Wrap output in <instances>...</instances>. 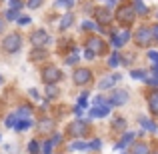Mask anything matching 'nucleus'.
<instances>
[{"label":"nucleus","instance_id":"nucleus-1","mask_svg":"<svg viewBox=\"0 0 158 154\" xmlns=\"http://www.w3.org/2000/svg\"><path fill=\"white\" fill-rule=\"evenodd\" d=\"M20 44H22V38H20L18 34H8L6 38L2 40V48L6 52H18L20 50Z\"/></svg>","mask_w":158,"mask_h":154},{"label":"nucleus","instance_id":"nucleus-2","mask_svg":"<svg viewBox=\"0 0 158 154\" xmlns=\"http://www.w3.org/2000/svg\"><path fill=\"white\" fill-rule=\"evenodd\" d=\"M134 16H136V12L132 10V6H122L118 12H116V18H118V22L124 24V26H130V24L134 22Z\"/></svg>","mask_w":158,"mask_h":154},{"label":"nucleus","instance_id":"nucleus-3","mask_svg":"<svg viewBox=\"0 0 158 154\" xmlns=\"http://www.w3.org/2000/svg\"><path fill=\"white\" fill-rule=\"evenodd\" d=\"M134 38H136V44L138 46H148V44L152 42V30L150 28H146V26H142V28H138L136 30V34H134Z\"/></svg>","mask_w":158,"mask_h":154},{"label":"nucleus","instance_id":"nucleus-4","mask_svg":"<svg viewBox=\"0 0 158 154\" xmlns=\"http://www.w3.org/2000/svg\"><path fill=\"white\" fill-rule=\"evenodd\" d=\"M42 78L46 84H54V82H58L62 78V72L56 68V66H46V68L42 70Z\"/></svg>","mask_w":158,"mask_h":154},{"label":"nucleus","instance_id":"nucleus-5","mask_svg":"<svg viewBox=\"0 0 158 154\" xmlns=\"http://www.w3.org/2000/svg\"><path fill=\"white\" fill-rule=\"evenodd\" d=\"M30 40H32V46L34 48H42V46H46V44L50 42V36H48L46 30H36V32H32Z\"/></svg>","mask_w":158,"mask_h":154},{"label":"nucleus","instance_id":"nucleus-6","mask_svg":"<svg viewBox=\"0 0 158 154\" xmlns=\"http://www.w3.org/2000/svg\"><path fill=\"white\" fill-rule=\"evenodd\" d=\"M86 130H88V124H86L84 120H76V122H72L68 126L70 136H82V134H86Z\"/></svg>","mask_w":158,"mask_h":154},{"label":"nucleus","instance_id":"nucleus-7","mask_svg":"<svg viewBox=\"0 0 158 154\" xmlns=\"http://www.w3.org/2000/svg\"><path fill=\"white\" fill-rule=\"evenodd\" d=\"M86 50L92 52L94 56H96V54H102L104 52V42H102L100 38H90L88 44H86Z\"/></svg>","mask_w":158,"mask_h":154},{"label":"nucleus","instance_id":"nucleus-8","mask_svg":"<svg viewBox=\"0 0 158 154\" xmlns=\"http://www.w3.org/2000/svg\"><path fill=\"white\" fill-rule=\"evenodd\" d=\"M74 82H76V84H86V82H90V78H92V74H90V70L88 68H80V70H76V72H74Z\"/></svg>","mask_w":158,"mask_h":154},{"label":"nucleus","instance_id":"nucleus-9","mask_svg":"<svg viewBox=\"0 0 158 154\" xmlns=\"http://www.w3.org/2000/svg\"><path fill=\"white\" fill-rule=\"evenodd\" d=\"M126 100H128V92H126V90H114V92H112V98H110V104H114V106H122Z\"/></svg>","mask_w":158,"mask_h":154},{"label":"nucleus","instance_id":"nucleus-10","mask_svg":"<svg viewBox=\"0 0 158 154\" xmlns=\"http://www.w3.org/2000/svg\"><path fill=\"white\" fill-rule=\"evenodd\" d=\"M128 40H130V32H128V30H122V32H118V34L112 36V46L120 48L122 44H126Z\"/></svg>","mask_w":158,"mask_h":154},{"label":"nucleus","instance_id":"nucleus-11","mask_svg":"<svg viewBox=\"0 0 158 154\" xmlns=\"http://www.w3.org/2000/svg\"><path fill=\"white\" fill-rule=\"evenodd\" d=\"M112 10H108V8H98L96 10V18H98V22L100 24H108L112 20Z\"/></svg>","mask_w":158,"mask_h":154},{"label":"nucleus","instance_id":"nucleus-12","mask_svg":"<svg viewBox=\"0 0 158 154\" xmlns=\"http://www.w3.org/2000/svg\"><path fill=\"white\" fill-rule=\"evenodd\" d=\"M108 112H110V106H96L90 110V116L92 118H102V116H106Z\"/></svg>","mask_w":158,"mask_h":154},{"label":"nucleus","instance_id":"nucleus-13","mask_svg":"<svg viewBox=\"0 0 158 154\" xmlns=\"http://www.w3.org/2000/svg\"><path fill=\"white\" fill-rule=\"evenodd\" d=\"M132 154H150V148H148V144L138 142L132 146Z\"/></svg>","mask_w":158,"mask_h":154},{"label":"nucleus","instance_id":"nucleus-14","mask_svg":"<svg viewBox=\"0 0 158 154\" xmlns=\"http://www.w3.org/2000/svg\"><path fill=\"white\" fill-rule=\"evenodd\" d=\"M118 74H114V76H110V78H104V80H100V84H98V88H100V90H104V88H110V86L112 84H114V82L116 80H118Z\"/></svg>","mask_w":158,"mask_h":154},{"label":"nucleus","instance_id":"nucleus-15","mask_svg":"<svg viewBox=\"0 0 158 154\" xmlns=\"http://www.w3.org/2000/svg\"><path fill=\"white\" fill-rule=\"evenodd\" d=\"M148 104H150V110L158 114V92H152L150 98H148Z\"/></svg>","mask_w":158,"mask_h":154},{"label":"nucleus","instance_id":"nucleus-16","mask_svg":"<svg viewBox=\"0 0 158 154\" xmlns=\"http://www.w3.org/2000/svg\"><path fill=\"white\" fill-rule=\"evenodd\" d=\"M88 148H90V144L82 142V140H76V142H72L68 146V150H88Z\"/></svg>","mask_w":158,"mask_h":154},{"label":"nucleus","instance_id":"nucleus-17","mask_svg":"<svg viewBox=\"0 0 158 154\" xmlns=\"http://www.w3.org/2000/svg\"><path fill=\"white\" fill-rule=\"evenodd\" d=\"M74 22V16L72 14H64L62 16V20H60V28L62 30H66V28H70V24Z\"/></svg>","mask_w":158,"mask_h":154},{"label":"nucleus","instance_id":"nucleus-18","mask_svg":"<svg viewBox=\"0 0 158 154\" xmlns=\"http://www.w3.org/2000/svg\"><path fill=\"white\" fill-rule=\"evenodd\" d=\"M132 138H134V132H128V134H124V136H122V140L116 144V148H124L126 144H130V142H132Z\"/></svg>","mask_w":158,"mask_h":154},{"label":"nucleus","instance_id":"nucleus-19","mask_svg":"<svg viewBox=\"0 0 158 154\" xmlns=\"http://www.w3.org/2000/svg\"><path fill=\"white\" fill-rule=\"evenodd\" d=\"M140 124H142V128H146V130H150V132H156V124L152 122V120H148V118H140Z\"/></svg>","mask_w":158,"mask_h":154},{"label":"nucleus","instance_id":"nucleus-20","mask_svg":"<svg viewBox=\"0 0 158 154\" xmlns=\"http://www.w3.org/2000/svg\"><path fill=\"white\" fill-rule=\"evenodd\" d=\"M132 10L134 12H138V14H146V6H144V2H138V0H136L134 4H132Z\"/></svg>","mask_w":158,"mask_h":154},{"label":"nucleus","instance_id":"nucleus-21","mask_svg":"<svg viewBox=\"0 0 158 154\" xmlns=\"http://www.w3.org/2000/svg\"><path fill=\"white\" fill-rule=\"evenodd\" d=\"M32 126V122H30V120H20V122H14V128H16V130H26V128H30Z\"/></svg>","mask_w":158,"mask_h":154},{"label":"nucleus","instance_id":"nucleus-22","mask_svg":"<svg viewBox=\"0 0 158 154\" xmlns=\"http://www.w3.org/2000/svg\"><path fill=\"white\" fill-rule=\"evenodd\" d=\"M44 56H46V52H44L42 48H34V50H32V54H30L32 60H42Z\"/></svg>","mask_w":158,"mask_h":154},{"label":"nucleus","instance_id":"nucleus-23","mask_svg":"<svg viewBox=\"0 0 158 154\" xmlns=\"http://www.w3.org/2000/svg\"><path fill=\"white\" fill-rule=\"evenodd\" d=\"M28 154H40V144L36 142V140H32V142L28 144Z\"/></svg>","mask_w":158,"mask_h":154},{"label":"nucleus","instance_id":"nucleus-24","mask_svg":"<svg viewBox=\"0 0 158 154\" xmlns=\"http://www.w3.org/2000/svg\"><path fill=\"white\" fill-rule=\"evenodd\" d=\"M46 94H48V98H56L58 96V88L54 84H48L46 86Z\"/></svg>","mask_w":158,"mask_h":154},{"label":"nucleus","instance_id":"nucleus-25","mask_svg":"<svg viewBox=\"0 0 158 154\" xmlns=\"http://www.w3.org/2000/svg\"><path fill=\"white\" fill-rule=\"evenodd\" d=\"M112 126H114L116 130H124V128H126V120H124V118H116Z\"/></svg>","mask_w":158,"mask_h":154},{"label":"nucleus","instance_id":"nucleus-26","mask_svg":"<svg viewBox=\"0 0 158 154\" xmlns=\"http://www.w3.org/2000/svg\"><path fill=\"white\" fill-rule=\"evenodd\" d=\"M146 76L148 74L144 72V70H134V72H132V78H136V80H146Z\"/></svg>","mask_w":158,"mask_h":154},{"label":"nucleus","instance_id":"nucleus-27","mask_svg":"<svg viewBox=\"0 0 158 154\" xmlns=\"http://www.w3.org/2000/svg\"><path fill=\"white\" fill-rule=\"evenodd\" d=\"M30 112H32V108H30V106H26V104L18 108V116H24V118H26V116L30 114Z\"/></svg>","mask_w":158,"mask_h":154},{"label":"nucleus","instance_id":"nucleus-28","mask_svg":"<svg viewBox=\"0 0 158 154\" xmlns=\"http://www.w3.org/2000/svg\"><path fill=\"white\" fill-rule=\"evenodd\" d=\"M40 130H42V132H50L52 130V122H50V120H42V124H40Z\"/></svg>","mask_w":158,"mask_h":154},{"label":"nucleus","instance_id":"nucleus-29","mask_svg":"<svg viewBox=\"0 0 158 154\" xmlns=\"http://www.w3.org/2000/svg\"><path fill=\"white\" fill-rule=\"evenodd\" d=\"M64 60H66V64H76V62H78V54H76V52H72L70 56H66Z\"/></svg>","mask_w":158,"mask_h":154},{"label":"nucleus","instance_id":"nucleus-30","mask_svg":"<svg viewBox=\"0 0 158 154\" xmlns=\"http://www.w3.org/2000/svg\"><path fill=\"white\" fill-rule=\"evenodd\" d=\"M108 64H110L112 68H114V66H118V64H120V56H118V54H112L110 60H108Z\"/></svg>","mask_w":158,"mask_h":154},{"label":"nucleus","instance_id":"nucleus-31","mask_svg":"<svg viewBox=\"0 0 158 154\" xmlns=\"http://www.w3.org/2000/svg\"><path fill=\"white\" fill-rule=\"evenodd\" d=\"M82 30H94V28H96V24L94 22H90V20H86V22H82Z\"/></svg>","mask_w":158,"mask_h":154},{"label":"nucleus","instance_id":"nucleus-32","mask_svg":"<svg viewBox=\"0 0 158 154\" xmlns=\"http://www.w3.org/2000/svg\"><path fill=\"white\" fill-rule=\"evenodd\" d=\"M6 18L8 20H18V10H8L6 12Z\"/></svg>","mask_w":158,"mask_h":154},{"label":"nucleus","instance_id":"nucleus-33","mask_svg":"<svg viewBox=\"0 0 158 154\" xmlns=\"http://www.w3.org/2000/svg\"><path fill=\"white\" fill-rule=\"evenodd\" d=\"M20 8H22V2H20V0H12L10 2V10H20Z\"/></svg>","mask_w":158,"mask_h":154},{"label":"nucleus","instance_id":"nucleus-34","mask_svg":"<svg viewBox=\"0 0 158 154\" xmlns=\"http://www.w3.org/2000/svg\"><path fill=\"white\" fill-rule=\"evenodd\" d=\"M42 150H44V154H50L52 152V142H50V140H46V142H44Z\"/></svg>","mask_w":158,"mask_h":154},{"label":"nucleus","instance_id":"nucleus-35","mask_svg":"<svg viewBox=\"0 0 158 154\" xmlns=\"http://www.w3.org/2000/svg\"><path fill=\"white\" fill-rule=\"evenodd\" d=\"M148 58H150V60H152V62H154V64L158 66V52H154V50H150V52H148Z\"/></svg>","mask_w":158,"mask_h":154},{"label":"nucleus","instance_id":"nucleus-36","mask_svg":"<svg viewBox=\"0 0 158 154\" xmlns=\"http://www.w3.org/2000/svg\"><path fill=\"white\" fill-rule=\"evenodd\" d=\"M94 104H96V106H98V104H100V106H106V100L102 96H96V98H94Z\"/></svg>","mask_w":158,"mask_h":154},{"label":"nucleus","instance_id":"nucleus-37","mask_svg":"<svg viewBox=\"0 0 158 154\" xmlns=\"http://www.w3.org/2000/svg\"><path fill=\"white\" fill-rule=\"evenodd\" d=\"M72 0H66V2H64V0H60V2H58V6H64V8H70V6H72Z\"/></svg>","mask_w":158,"mask_h":154},{"label":"nucleus","instance_id":"nucleus-38","mask_svg":"<svg viewBox=\"0 0 158 154\" xmlns=\"http://www.w3.org/2000/svg\"><path fill=\"white\" fill-rule=\"evenodd\" d=\"M14 118H16L14 114H10V116H8V118H6V126H12V128H14Z\"/></svg>","mask_w":158,"mask_h":154},{"label":"nucleus","instance_id":"nucleus-39","mask_svg":"<svg viewBox=\"0 0 158 154\" xmlns=\"http://www.w3.org/2000/svg\"><path fill=\"white\" fill-rule=\"evenodd\" d=\"M90 148H92V150H98V148H100V140H92V142H90Z\"/></svg>","mask_w":158,"mask_h":154},{"label":"nucleus","instance_id":"nucleus-40","mask_svg":"<svg viewBox=\"0 0 158 154\" xmlns=\"http://www.w3.org/2000/svg\"><path fill=\"white\" fill-rule=\"evenodd\" d=\"M28 22H30L28 16H20V18H18V24H28Z\"/></svg>","mask_w":158,"mask_h":154},{"label":"nucleus","instance_id":"nucleus-41","mask_svg":"<svg viewBox=\"0 0 158 154\" xmlns=\"http://www.w3.org/2000/svg\"><path fill=\"white\" fill-rule=\"evenodd\" d=\"M60 138H62L60 134H54V136H52V140H50V142H52V146H54V144H58V142H60Z\"/></svg>","mask_w":158,"mask_h":154},{"label":"nucleus","instance_id":"nucleus-42","mask_svg":"<svg viewBox=\"0 0 158 154\" xmlns=\"http://www.w3.org/2000/svg\"><path fill=\"white\" fill-rule=\"evenodd\" d=\"M28 6H30V8H38L40 6V0H32V2H28Z\"/></svg>","mask_w":158,"mask_h":154},{"label":"nucleus","instance_id":"nucleus-43","mask_svg":"<svg viewBox=\"0 0 158 154\" xmlns=\"http://www.w3.org/2000/svg\"><path fill=\"white\" fill-rule=\"evenodd\" d=\"M30 96L34 98V100H38V92H36V88H30Z\"/></svg>","mask_w":158,"mask_h":154},{"label":"nucleus","instance_id":"nucleus-44","mask_svg":"<svg viewBox=\"0 0 158 154\" xmlns=\"http://www.w3.org/2000/svg\"><path fill=\"white\" fill-rule=\"evenodd\" d=\"M152 36H154V38L158 40V24H156V26H154V28H152Z\"/></svg>","mask_w":158,"mask_h":154},{"label":"nucleus","instance_id":"nucleus-45","mask_svg":"<svg viewBox=\"0 0 158 154\" xmlns=\"http://www.w3.org/2000/svg\"><path fill=\"white\" fill-rule=\"evenodd\" d=\"M2 30H4V18L0 16V34H2Z\"/></svg>","mask_w":158,"mask_h":154},{"label":"nucleus","instance_id":"nucleus-46","mask_svg":"<svg viewBox=\"0 0 158 154\" xmlns=\"http://www.w3.org/2000/svg\"><path fill=\"white\" fill-rule=\"evenodd\" d=\"M74 112H76V114L80 116V114H82V106H76V108H74Z\"/></svg>","mask_w":158,"mask_h":154},{"label":"nucleus","instance_id":"nucleus-47","mask_svg":"<svg viewBox=\"0 0 158 154\" xmlns=\"http://www.w3.org/2000/svg\"><path fill=\"white\" fill-rule=\"evenodd\" d=\"M0 82H2V76H0Z\"/></svg>","mask_w":158,"mask_h":154},{"label":"nucleus","instance_id":"nucleus-48","mask_svg":"<svg viewBox=\"0 0 158 154\" xmlns=\"http://www.w3.org/2000/svg\"><path fill=\"white\" fill-rule=\"evenodd\" d=\"M156 154H158V152H156Z\"/></svg>","mask_w":158,"mask_h":154}]
</instances>
